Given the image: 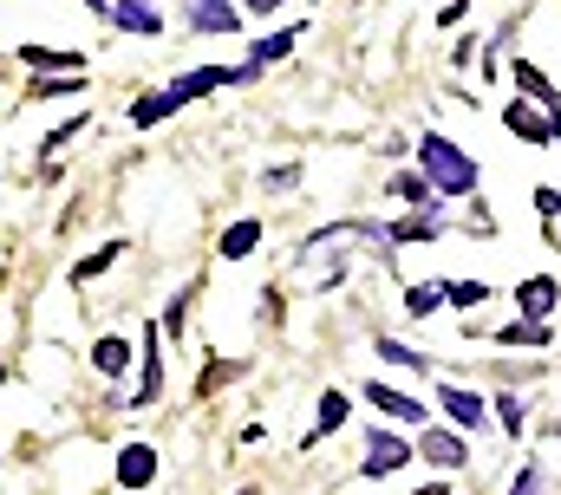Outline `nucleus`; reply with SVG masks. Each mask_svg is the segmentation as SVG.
I'll list each match as a JSON object with an SVG mask.
<instances>
[{
	"label": "nucleus",
	"mask_w": 561,
	"mask_h": 495,
	"mask_svg": "<svg viewBox=\"0 0 561 495\" xmlns=\"http://www.w3.org/2000/svg\"><path fill=\"white\" fill-rule=\"evenodd\" d=\"M419 163H424V183H431V196H470L477 189V163H470V150H457L450 137H419Z\"/></svg>",
	"instance_id": "obj_1"
},
{
	"label": "nucleus",
	"mask_w": 561,
	"mask_h": 495,
	"mask_svg": "<svg viewBox=\"0 0 561 495\" xmlns=\"http://www.w3.org/2000/svg\"><path fill=\"white\" fill-rule=\"evenodd\" d=\"M157 339H163V326H150L138 339V391H131V411H150L157 398H163V359H157Z\"/></svg>",
	"instance_id": "obj_2"
},
{
	"label": "nucleus",
	"mask_w": 561,
	"mask_h": 495,
	"mask_svg": "<svg viewBox=\"0 0 561 495\" xmlns=\"http://www.w3.org/2000/svg\"><path fill=\"white\" fill-rule=\"evenodd\" d=\"M405 463H412V444L379 424V430L366 437V463H359V470H366V476H392V470H405Z\"/></svg>",
	"instance_id": "obj_3"
},
{
	"label": "nucleus",
	"mask_w": 561,
	"mask_h": 495,
	"mask_svg": "<svg viewBox=\"0 0 561 495\" xmlns=\"http://www.w3.org/2000/svg\"><path fill=\"white\" fill-rule=\"evenodd\" d=\"M437 411H444L457 430H483V417H490V404H483L477 391H463V384H437Z\"/></svg>",
	"instance_id": "obj_4"
},
{
	"label": "nucleus",
	"mask_w": 561,
	"mask_h": 495,
	"mask_svg": "<svg viewBox=\"0 0 561 495\" xmlns=\"http://www.w3.org/2000/svg\"><path fill=\"white\" fill-rule=\"evenodd\" d=\"M366 404H373V411H386L392 424H424V417H431L412 391H386V378H373V384H366Z\"/></svg>",
	"instance_id": "obj_5"
},
{
	"label": "nucleus",
	"mask_w": 561,
	"mask_h": 495,
	"mask_svg": "<svg viewBox=\"0 0 561 495\" xmlns=\"http://www.w3.org/2000/svg\"><path fill=\"white\" fill-rule=\"evenodd\" d=\"M556 300H561V287L549 280V274H529V280L516 287V307H523V320H536V326H549Z\"/></svg>",
	"instance_id": "obj_6"
},
{
	"label": "nucleus",
	"mask_w": 561,
	"mask_h": 495,
	"mask_svg": "<svg viewBox=\"0 0 561 495\" xmlns=\"http://www.w3.org/2000/svg\"><path fill=\"white\" fill-rule=\"evenodd\" d=\"M222 85H236V72H229V66H196V72L170 79V99H176V105H190V99H203V92H222Z\"/></svg>",
	"instance_id": "obj_7"
},
{
	"label": "nucleus",
	"mask_w": 561,
	"mask_h": 495,
	"mask_svg": "<svg viewBox=\"0 0 561 495\" xmlns=\"http://www.w3.org/2000/svg\"><path fill=\"white\" fill-rule=\"evenodd\" d=\"M516 85H523L529 99H542V112H549V124H556V137H561V92L549 85V72H542L536 59H516Z\"/></svg>",
	"instance_id": "obj_8"
},
{
	"label": "nucleus",
	"mask_w": 561,
	"mask_h": 495,
	"mask_svg": "<svg viewBox=\"0 0 561 495\" xmlns=\"http://www.w3.org/2000/svg\"><path fill=\"white\" fill-rule=\"evenodd\" d=\"M190 26L196 33H236L242 26V7L236 0H190Z\"/></svg>",
	"instance_id": "obj_9"
},
{
	"label": "nucleus",
	"mask_w": 561,
	"mask_h": 495,
	"mask_svg": "<svg viewBox=\"0 0 561 495\" xmlns=\"http://www.w3.org/2000/svg\"><path fill=\"white\" fill-rule=\"evenodd\" d=\"M419 457H424V463H437V470H457V463H470V450H463V437H457V430H424Z\"/></svg>",
	"instance_id": "obj_10"
},
{
	"label": "nucleus",
	"mask_w": 561,
	"mask_h": 495,
	"mask_svg": "<svg viewBox=\"0 0 561 495\" xmlns=\"http://www.w3.org/2000/svg\"><path fill=\"white\" fill-rule=\"evenodd\" d=\"M503 124H510V130H516V137H523V143H556V124L542 118V112H536V105H523V99H516V105H510V112H503Z\"/></svg>",
	"instance_id": "obj_11"
},
{
	"label": "nucleus",
	"mask_w": 561,
	"mask_h": 495,
	"mask_svg": "<svg viewBox=\"0 0 561 495\" xmlns=\"http://www.w3.org/2000/svg\"><path fill=\"white\" fill-rule=\"evenodd\" d=\"M150 476H157V450H150V444H125V450H118V483H125V490H144Z\"/></svg>",
	"instance_id": "obj_12"
},
{
	"label": "nucleus",
	"mask_w": 561,
	"mask_h": 495,
	"mask_svg": "<svg viewBox=\"0 0 561 495\" xmlns=\"http://www.w3.org/2000/svg\"><path fill=\"white\" fill-rule=\"evenodd\" d=\"M131 359H138V346H131L125 333H105V339L92 346V366L105 371V378H125V366H131Z\"/></svg>",
	"instance_id": "obj_13"
},
{
	"label": "nucleus",
	"mask_w": 561,
	"mask_h": 495,
	"mask_svg": "<svg viewBox=\"0 0 561 495\" xmlns=\"http://www.w3.org/2000/svg\"><path fill=\"white\" fill-rule=\"evenodd\" d=\"M112 20H118L125 33H163V13H157L150 0H112Z\"/></svg>",
	"instance_id": "obj_14"
},
{
	"label": "nucleus",
	"mask_w": 561,
	"mask_h": 495,
	"mask_svg": "<svg viewBox=\"0 0 561 495\" xmlns=\"http://www.w3.org/2000/svg\"><path fill=\"white\" fill-rule=\"evenodd\" d=\"M20 59L39 66V72H66V79L85 72V59H79V53H59V46H20Z\"/></svg>",
	"instance_id": "obj_15"
},
{
	"label": "nucleus",
	"mask_w": 561,
	"mask_h": 495,
	"mask_svg": "<svg viewBox=\"0 0 561 495\" xmlns=\"http://www.w3.org/2000/svg\"><path fill=\"white\" fill-rule=\"evenodd\" d=\"M549 326H536V320H516V326H496V346H529V353H549Z\"/></svg>",
	"instance_id": "obj_16"
},
{
	"label": "nucleus",
	"mask_w": 561,
	"mask_h": 495,
	"mask_svg": "<svg viewBox=\"0 0 561 495\" xmlns=\"http://www.w3.org/2000/svg\"><path fill=\"white\" fill-rule=\"evenodd\" d=\"M176 112H183V105H176V99H170V85H163V92H150V99H138V105H131V124H138V130H150V124L176 118Z\"/></svg>",
	"instance_id": "obj_17"
},
{
	"label": "nucleus",
	"mask_w": 561,
	"mask_h": 495,
	"mask_svg": "<svg viewBox=\"0 0 561 495\" xmlns=\"http://www.w3.org/2000/svg\"><path fill=\"white\" fill-rule=\"evenodd\" d=\"M294 39H300V26H280V33H268V39H255L249 66L262 72V66H275V59H287V53H294Z\"/></svg>",
	"instance_id": "obj_18"
},
{
	"label": "nucleus",
	"mask_w": 561,
	"mask_h": 495,
	"mask_svg": "<svg viewBox=\"0 0 561 495\" xmlns=\"http://www.w3.org/2000/svg\"><path fill=\"white\" fill-rule=\"evenodd\" d=\"M405 242H437V222H431V216H412V222H386V248H405Z\"/></svg>",
	"instance_id": "obj_19"
},
{
	"label": "nucleus",
	"mask_w": 561,
	"mask_h": 495,
	"mask_svg": "<svg viewBox=\"0 0 561 495\" xmlns=\"http://www.w3.org/2000/svg\"><path fill=\"white\" fill-rule=\"evenodd\" d=\"M262 248V222H236L229 235H222V261H242V254H255Z\"/></svg>",
	"instance_id": "obj_20"
},
{
	"label": "nucleus",
	"mask_w": 561,
	"mask_h": 495,
	"mask_svg": "<svg viewBox=\"0 0 561 495\" xmlns=\"http://www.w3.org/2000/svg\"><path fill=\"white\" fill-rule=\"evenodd\" d=\"M444 307V287H431V280H419V287H405V313L412 320H431Z\"/></svg>",
	"instance_id": "obj_21"
},
{
	"label": "nucleus",
	"mask_w": 561,
	"mask_h": 495,
	"mask_svg": "<svg viewBox=\"0 0 561 495\" xmlns=\"http://www.w3.org/2000/svg\"><path fill=\"white\" fill-rule=\"evenodd\" d=\"M346 424V398L340 391H320V417H313V437H327V430H340Z\"/></svg>",
	"instance_id": "obj_22"
},
{
	"label": "nucleus",
	"mask_w": 561,
	"mask_h": 495,
	"mask_svg": "<svg viewBox=\"0 0 561 495\" xmlns=\"http://www.w3.org/2000/svg\"><path fill=\"white\" fill-rule=\"evenodd\" d=\"M496 417H503V430H510V437H523V430H529V411H523V398H516V391H503V398H496Z\"/></svg>",
	"instance_id": "obj_23"
},
{
	"label": "nucleus",
	"mask_w": 561,
	"mask_h": 495,
	"mask_svg": "<svg viewBox=\"0 0 561 495\" xmlns=\"http://www.w3.org/2000/svg\"><path fill=\"white\" fill-rule=\"evenodd\" d=\"M118 254H125V242H105V248H99V254H85V261L72 267V280H92V274H105V267H112Z\"/></svg>",
	"instance_id": "obj_24"
},
{
	"label": "nucleus",
	"mask_w": 561,
	"mask_h": 495,
	"mask_svg": "<svg viewBox=\"0 0 561 495\" xmlns=\"http://www.w3.org/2000/svg\"><path fill=\"white\" fill-rule=\"evenodd\" d=\"M157 326H163L170 339H183V326H190V287H183V293H176V300L163 307V320H157Z\"/></svg>",
	"instance_id": "obj_25"
},
{
	"label": "nucleus",
	"mask_w": 561,
	"mask_h": 495,
	"mask_svg": "<svg viewBox=\"0 0 561 495\" xmlns=\"http://www.w3.org/2000/svg\"><path fill=\"white\" fill-rule=\"evenodd\" d=\"M379 359H392V366H405V371H424V366H431L424 353H412V346H399V339H379Z\"/></svg>",
	"instance_id": "obj_26"
},
{
	"label": "nucleus",
	"mask_w": 561,
	"mask_h": 495,
	"mask_svg": "<svg viewBox=\"0 0 561 495\" xmlns=\"http://www.w3.org/2000/svg\"><path fill=\"white\" fill-rule=\"evenodd\" d=\"M444 300H450V307H477V300H490V287H483V280H450Z\"/></svg>",
	"instance_id": "obj_27"
},
{
	"label": "nucleus",
	"mask_w": 561,
	"mask_h": 495,
	"mask_svg": "<svg viewBox=\"0 0 561 495\" xmlns=\"http://www.w3.org/2000/svg\"><path fill=\"white\" fill-rule=\"evenodd\" d=\"M392 189H399V196H405V203H412V209H437V203H431V183H424V176H399V183H392Z\"/></svg>",
	"instance_id": "obj_28"
},
{
	"label": "nucleus",
	"mask_w": 561,
	"mask_h": 495,
	"mask_svg": "<svg viewBox=\"0 0 561 495\" xmlns=\"http://www.w3.org/2000/svg\"><path fill=\"white\" fill-rule=\"evenodd\" d=\"M66 92H79V79H33L26 85V99H66Z\"/></svg>",
	"instance_id": "obj_29"
},
{
	"label": "nucleus",
	"mask_w": 561,
	"mask_h": 495,
	"mask_svg": "<svg viewBox=\"0 0 561 495\" xmlns=\"http://www.w3.org/2000/svg\"><path fill=\"white\" fill-rule=\"evenodd\" d=\"M536 216H542V222H556V216H561V189H549V183L536 189Z\"/></svg>",
	"instance_id": "obj_30"
},
{
	"label": "nucleus",
	"mask_w": 561,
	"mask_h": 495,
	"mask_svg": "<svg viewBox=\"0 0 561 495\" xmlns=\"http://www.w3.org/2000/svg\"><path fill=\"white\" fill-rule=\"evenodd\" d=\"M510 495H542V470H536V463H529V470H523V476H516V483H510Z\"/></svg>",
	"instance_id": "obj_31"
},
{
	"label": "nucleus",
	"mask_w": 561,
	"mask_h": 495,
	"mask_svg": "<svg viewBox=\"0 0 561 495\" xmlns=\"http://www.w3.org/2000/svg\"><path fill=\"white\" fill-rule=\"evenodd\" d=\"M262 183H268V189H294V183H300V170H294V163H280V170H268Z\"/></svg>",
	"instance_id": "obj_32"
},
{
	"label": "nucleus",
	"mask_w": 561,
	"mask_h": 495,
	"mask_svg": "<svg viewBox=\"0 0 561 495\" xmlns=\"http://www.w3.org/2000/svg\"><path fill=\"white\" fill-rule=\"evenodd\" d=\"M79 124H85V118H72V124H59V130H53V137H46V143H39V150H46V157H53V150H59V143H72V130H79Z\"/></svg>",
	"instance_id": "obj_33"
},
{
	"label": "nucleus",
	"mask_w": 561,
	"mask_h": 495,
	"mask_svg": "<svg viewBox=\"0 0 561 495\" xmlns=\"http://www.w3.org/2000/svg\"><path fill=\"white\" fill-rule=\"evenodd\" d=\"M236 371H242V366H209V371H203V391H216V384H222V378H236Z\"/></svg>",
	"instance_id": "obj_34"
},
{
	"label": "nucleus",
	"mask_w": 561,
	"mask_h": 495,
	"mask_svg": "<svg viewBox=\"0 0 561 495\" xmlns=\"http://www.w3.org/2000/svg\"><path fill=\"white\" fill-rule=\"evenodd\" d=\"M249 13H280V0H242Z\"/></svg>",
	"instance_id": "obj_35"
},
{
	"label": "nucleus",
	"mask_w": 561,
	"mask_h": 495,
	"mask_svg": "<svg viewBox=\"0 0 561 495\" xmlns=\"http://www.w3.org/2000/svg\"><path fill=\"white\" fill-rule=\"evenodd\" d=\"M412 495H450V490H444V483H424V490H412Z\"/></svg>",
	"instance_id": "obj_36"
},
{
	"label": "nucleus",
	"mask_w": 561,
	"mask_h": 495,
	"mask_svg": "<svg viewBox=\"0 0 561 495\" xmlns=\"http://www.w3.org/2000/svg\"><path fill=\"white\" fill-rule=\"evenodd\" d=\"M85 7H92V13H112V0H85Z\"/></svg>",
	"instance_id": "obj_37"
},
{
	"label": "nucleus",
	"mask_w": 561,
	"mask_h": 495,
	"mask_svg": "<svg viewBox=\"0 0 561 495\" xmlns=\"http://www.w3.org/2000/svg\"><path fill=\"white\" fill-rule=\"evenodd\" d=\"M242 495H262V490H242Z\"/></svg>",
	"instance_id": "obj_38"
}]
</instances>
